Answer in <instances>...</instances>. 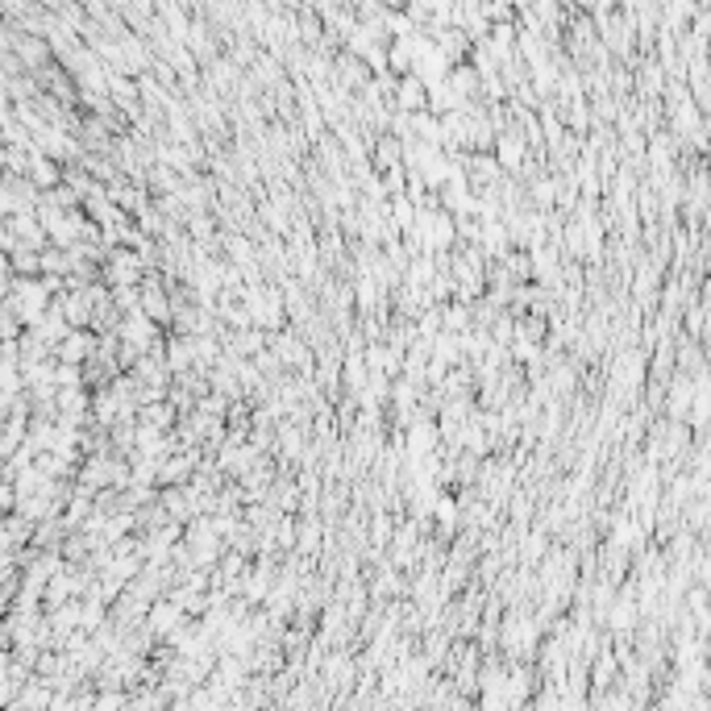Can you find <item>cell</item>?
Here are the masks:
<instances>
[{"label":"cell","instance_id":"3","mask_svg":"<svg viewBox=\"0 0 711 711\" xmlns=\"http://www.w3.org/2000/svg\"><path fill=\"white\" fill-rule=\"evenodd\" d=\"M429 445H433V429H429V424H416V429H412V441H408V449H412V453H424Z\"/></svg>","mask_w":711,"mask_h":711},{"label":"cell","instance_id":"2","mask_svg":"<svg viewBox=\"0 0 711 711\" xmlns=\"http://www.w3.org/2000/svg\"><path fill=\"white\" fill-rule=\"evenodd\" d=\"M520 154H524V146H520V138H516V134H499V158L516 167V163H520Z\"/></svg>","mask_w":711,"mask_h":711},{"label":"cell","instance_id":"1","mask_svg":"<svg viewBox=\"0 0 711 711\" xmlns=\"http://www.w3.org/2000/svg\"><path fill=\"white\" fill-rule=\"evenodd\" d=\"M400 104H404V108H420V104H424V83H420L416 75L400 83Z\"/></svg>","mask_w":711,"mask_h":711}]
</instances>
